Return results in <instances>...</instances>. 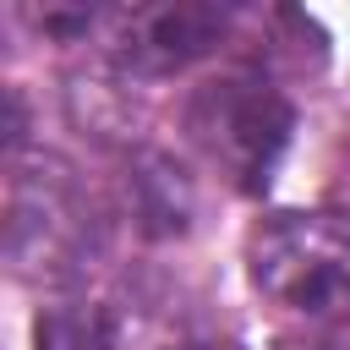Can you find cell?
Wrapping results in <instances>:
<instances>
[{"instance_id": "obj_7", "label": "cell", "mask_w": 350, "mask_h": 350, "mask_svg": "<svg viewBox=\"0 0 350 350\" xmlns=\"http://www.w3.org/2000/svg\"><path fill=\"white\" fill-rule=\"evenodd\" d=\"M170 350H235V345H219V339H191V345H170Z\"/></svg>"}, {"instance_id": "obj_1", "label": "cell", "mask_w": 350, "mask_h": 350, "mask_svg": "<svg viewBox=\"0 0 350 350\" xmlns=\"http://www.w3.org/2000/svg\"><path fill=\"white\" fill-rule=\"evenodd\" d=\"M104 252V213L55 153L11 159L5 186V257L33 284H71Z\"/></svg>"}, {"instance_id": "obj_5", "label": "cell", "mask_w": 350, "mask_h": 350, "mask_svg": "<svg viewBox=\"0 0 350 350\" xmlns=\"http://www.w3.org/2000/svg\"><path fill=\"white\" fill-rule=\"evenodd\" d=\"M38 350H120V328L104 306L93 301H71V306H49L33 328Z\"/></svg>"}, {"instance_id": "obj_3", "label": "cell", "mask_w": 350, "mask_h": 350, "mask_svg": "<svg viewBox=\"0 0 350 350\" xmlns=\"http://www.w3.org/2000/svg\"><path fill=\"white\" fill-rule=\"evenodd\" d=\"M252 284L301 317H350V213L290 208L246 241Z\"/></svg>"}, {"instance_id": "obj_6", "label": "cell", "mask_w": 350, "mask_h": 350, "mask_svg": "<svg viewBox=\"0 0 350 350\" xmlns=\"http://www.w3.org/2000/svg\"><path fill=\"white\" fill-rule=\"evenodd\" d=\"M137 186H142V219H148V230H159V235H170V230H180L186 224V180H180V170H170V159H148V170L137 175Z\"/></svg>"}, {"instance_id": "obj_2", "label": "cell", "mask_w": 350, "mask_h": 350, "mask_svg": "<svg viewBox=\"0 0 350 350\" xmlns=\"http://www.w3.org/2000/svg\"><path fill=\"white\" fill-rule=\"evenodd\" d=\"M180 131L235 191H262L279 153L290 148L295 109L268 77L219 71L202 88H191V98L180 109Z\"/></svg>"}, {"instance_id": "obj_4", "label": "cell", "mask_w": 350, "mask_h": 350, "mask_svg": "<svg viewBox=\"0 0 350 350\" xmlns=\"http://www.w3.org/2000/svg\"><path fill=\"white\" fill-rule=\"evenodd\" d=\"M224 27H230V11L224 5H197V0L142 5V11H126L120 16L115 60L131 77H175L191 60H202L224 38Z\"/></svg>"}]
</instances>
